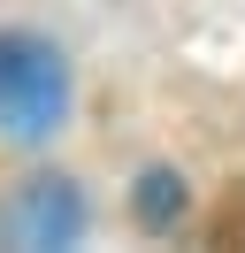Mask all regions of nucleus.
<instances>
[{"instance_id": "nucleus-1", "label": "nucleus", "mask_w": 245, "mask_h": 253, "mask_svg": "<svg viewBox=\"0 0 245 253\" xmlns=\"http://www.w3.org/2000/svg\"><path fill=\"white\" fill-rule=\"evenodd\" d=\"M69 115V69L46 39L8 31L0 39V130L8 138H46Z\"/></svg>"}, {"instance_id": "nucleus-2", "label": "nucleus", "mask_w": 245, "mask_h": 253, "mask_svg": "<svg viewBox=\"0 0 245 253\" xmlns=\"http://www.w3.org/2000/svg\"><path fill=\"white\" fill-rule=\"evenodd\" d=\"M0 230H8V246H77V230H84V200H77L61 176H31L23 192H15V207L0 215Z\"/></svg>"}, {"instance_id": "nucleus-3", "label": "nucleus", "mask_w": 245, "mask_h": 253, "mask_svg": "<svg viewBox=\"0 0 245 253\" xmlns=\"http://www.w3.org/2000/svg\"><path fill=\"white\" fill-rule=\"evenodd\" d=\"M176 215H184V176L176 169H146L138 176V222L146 230H168Z\"/></svg>"}]
</instances>
